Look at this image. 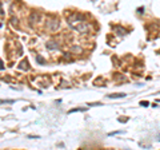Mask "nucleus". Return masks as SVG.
I'll return each mask as SVG.
<instances>
[{
	"label": "nucleus",
	"instance_id": "f257e3e1",
	"mask_svg": "<svg viewBox=\"0 0 160 150\" xmlns=\"http://www.w3.org/2000/svg\"><path fill=\"white\" fill-rule=\"evenodd\" d=\"M126 97V94L124 93H116V94H109L108 98H124Z\"/></svg>",
	"mask_w": 160,
	"mask_h": 150
},
{
	"label": "nucleus",
	"instance_id": "f03ea898",
	"mask_svg": "<svg viewBox=\"0 0 160 150\" xmlns=\"http://www.w3.org/2000/svg\"><path fill=\"white\" fill-rule=\"evenodd\" d=\"M47 47L49 48V50H56V48H59V46L55 42H49L48 44H47Z\"/></svg>",
	"mask_w": 160,
	"mask_h": 150
},
{
	"label": "nucleus",
	"instance_id": "7ed1b4c3",
	"mask_svg": "<svg viewBox=\"0 0 160 150\" xmlns=\"http://www.w3.org/2000/svg\"><path fill=\"white\" fill-rule=\"evenodd\" d=\"M20 68H23V70H26V68H28V63L26 62V61H24L22 64H20Z\"/></svg>",
	"mask_w": 160,
	"mask_h": 150
},
{
	"label": "nucleus",
	"instance_id": "20e7f679",
	"mask_svg": "<svg viewBox=\"0 0 160 150\" xmlns=\"http://www.w3.org/2000/svg\"><path fill=\"white\" fill-rule=\"evenodd\" d=\"M36 61H38L39 63H42V64H44V59H43L42 56H38V59H36Z\"/></svg>",
	"mask_w": 160,
	"mask_h": 150
},
{
	"label": "nucleus",
	"instance_id": "39448f33",
	"mask_svg": "<svg viewBox=\"0 0 160 150\" xmlns=\"http://www.w3.org/2000/svg\"><path fill=\"white\" fill-rule=\"evenodd\" d=\"M140 104L142 106H148V102H140Z\"/></svg>",
	"mask_w": 160,
	"mask_h": 150
}]
</instances>
